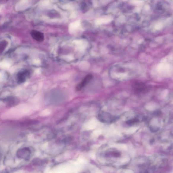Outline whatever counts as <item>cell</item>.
I'll list each match as a JSON object with an SVG mask.
<instances>
[{
  "mask_svg": "<svg viewBox=\"0 0 173 173\" xmlns=\"http://www.w3.org/2000/svg\"><path fill=\"white\" fill-rule=\"evenodd\" d=\"M31 152L29 148H23L19 150L17 152V155L18 157L24 159H28L30 157Z\"/></svg>",
  "mask_w": 173,
  "mask_h": 173,
  "instance_id": "obj_1",
  "label": "cell"
},
{
  "mask_svg": "<svg viewBox=\"0 0 173 173\" xmlns=\"http://www.w3.org/2000/svg\"><path fill=\"white\" fill-rule=\"evenodd\" d=\"M93 78V77L91 74L87 75L85 77L81 82L77 85L76 87V89L77 91H81L82 89L86 86V85L91 82Z\"/></svg>",
  "mask_w": 173,
  "mask_h": 173,
  "instance_id": "obj_2",
  "label": "cell"
},
{
  "mask_svg": "<svg viewBox=\"0 0 173 173\" xmlns=\"http://www.w3.org/2000/svg\"><path fill=\"white\" fill-rule=\"evenodd\" d=\"M31 35L34 39L37 42H42L44 40V35L39 31L32 30L31 32Z\"/></svg>",
  "mask_w": 173,
  "mask_h": 173,
  "instance_id": "obj_3",
  "label": "cell"
},
{
  "mask_svg": "<svg viewBox=\"0 0 173 173\" xmlns=\"http://www.w3.org/2000/svg\"><path fill=\"white\" fill-rule=\"evenodd\" d=\"M29 75V72L27 70H24L19 72L18 75V81L20 82H25Z\"/></svg>",
  "mask_w": 173,
  "mask_h": 173,
  "instance_id": "obj_4",
  "label": "cell"
},
{
  "mask_svg": "<svg viewBox=\"0 0 173 173\" xmlns=\"http://www.w3.org/2000/svg\"><path fill=\"white\" fill-rule=\"evenodd\" d=\"M7 102L9 106H13L18 104L19 101L16 98L13 97L7 99Z\"/></svg>",
  "mask_w": 173,
  "mask_h": 173,
  "instance_id": "obj_5",
  "label": "cell"
},
{
  "mask_svg": "<svg viewBox=\"0 0 173 173\" xmlns=\"http://www.w3.org/2000/svg\"><path fill=\"white\" fill-rule=\"evenodd\" d=\"M8 43L6 40H3L0 42V54L3 52L8 45Z\"/></svg>",
  "mask_w": 173,
  "mask_h": 173,
  "instance_id": "obj_6",
  "label": "cell"
},
{
  "mask_svg": "<svg viewBox=\"0 0 173 173\" xmlns=\"http://www.w3.org/2000/svg\"><path fill=\"white\" fill-rule=\"evenodd\" d=\"M138 121H139V120L138 119L134 118L126 122V123H127L128 125H133V124H134L135 123L138 122Z\"/></svg>",
  "mask_w": 173,
  "mask_h": 173,
  "instance_id": "obj_7",
  "label": "cell"
}]
</instances>
